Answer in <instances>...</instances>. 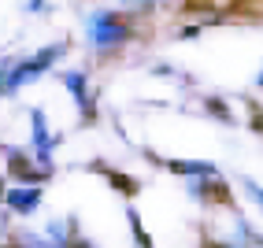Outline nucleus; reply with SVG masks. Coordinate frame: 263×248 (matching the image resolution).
<instances>
[{"mask_svg":"<svg viewBox=\"0 0 263 248\" xmlns=\"http://www.w3.org/2000/svg\"><path fill=\"white\" fill-rule=\"evenodd\" d=\"M63 48H67L63 41H60V45H45L41 52H33V56H26L23 63H8V67H4V93H15L19 85L33 82L37 74H45V70H48V63L63 56Z\"/></svg>","mask_w":263,"mask_h":248,"instance_id":"1","label":"nucleus"},{"mask_svg":"<svg viewBox=\"0 0 263 248\" xmlns=\"http://www.w3.org/2000/svg\"><path fill=\"white\" fill-rule=\"evenodd\" d=\"M126 23L115 19V11H93L89 15V45L93 48H115L126 41Z\"/></svg>","mask_w":263,"mask_h":248,"instance_id":"2","label":"nucleus"},{"mask_svg":"<svg viewBox=\"0 0 263 248\" xmlns=\"http://www.w3.org/2000/svg\"><path fill=\"white\" fill-rule=\"evenodd\" d=\"M63 85H67V89L74 93V104H78V111L93 119V97H89V78H85L82 70H67V74H63Z\"/></svg>","mask_w":263,"mask_h":248,"instance_id":"3","label":"nucleus"},{"mask_svg":"<svg viewBox=\"0 0 263 248\" xmlns=\"http://www.w3.org/2000/svg\"><path fill=\"white\" fill-rule=\"evenodd\" d=\"M4 204H8L11 211H19V215H30V211H37V204H41V189H37V185H19V189H8Z\"/></svg>","mask_w":263,"mask_h":248,"instance_id":"4","label":"nucleus"},{"mask_svg":"<svg viewBox=\"0 0 263 248\" xmlns=\"http://www.w3.org/2000/svg\"><path fill=\"white\" fill-rule=\"evenodd\" d=\"M30 248H67V219H60V222H48L45 226V234H30V237H23Z\"/></svg>","mask_w":263,"mask_h":248,"instance_id":"5","label":"nucleus"},{"mask_svg":"<svg viewBox=\"0 0 263 248\" xmlns=\"http://www.w3.org/2000/svg\"><path fill=\"white\" fill-rule=\"evenodd\" d=\"M33 148H37V156H41V163L45 167H52L48 163V152L56 148V137H48V126H45V111L41 108H33Z\"/></svg>","mask_w":263,"mask_h":248,"instance_id":"6","label":"nucleus"},{"mask_svg":"<svg viewBox=\"0 0 263 248\" xmlns=\"http://www.w3.org/2000/svg\"><path fill=\"white\" fill-rule=\"evenodd\" d=\"M167 167H171V170H178V174H200V178H204V174H215L212 163H197V159H171Z\"/></svg>","mask_w":263,"mask_h":248,"instance_id":"7","label":"nucleus"},{"mask_svg":"<svg viewBox=\"0 0 263 248\" xmlns=\"http://www.w3.org/2000/svg\"><path fill=\"white\" fill-rule=\"evenodd\" d=\"M111 185H119L122 193H137V185H134V178H126V174H115V170H111Z\"/></svg>","mask_w":263,"mask_h":248,"instance_id":"8","label":"nucleus"},{"mask_svg":"<svg viewBox=\"0 0 263 248\" xmlns=\"http://www.w3.org/2000/svg\"><path fill=\"white\" fill-rule=\"evenodd\" d=\"M245 189H249V193H252V197H256V200H259V204H263V189H259V185H256V182H245Z\"/></svg>","mask_w":263,"mask_h":248,"instance_id":"9","label":"nucleus"},{"mask_svg":"<svg viewBox=\"0 0 263 248\" xmlns=\"http://www.w3.org/2000/svg\"><path fill=\"white\" fill-rule=\"evenodd\" d=\"M74 248H93V241H74Z\"/></svg>","mask_w":263,"mask_h":248,"instance_id":"10","label":"nucleus"},{"mask_svg":"<svg viewBox=\"0 0 263 248\" xmlns=\"http://www.w3.org/2000/svg\"><path fill=\"white\" fill-rule=\"evenodd\" d=\"M256 82H259V85H263V70H259V78H256Z\"/></svg>","mask_w":263,"mask_h":248,"instance_id":"11","label":"nucleus"}]
</instances>
